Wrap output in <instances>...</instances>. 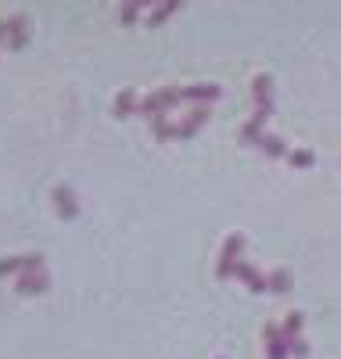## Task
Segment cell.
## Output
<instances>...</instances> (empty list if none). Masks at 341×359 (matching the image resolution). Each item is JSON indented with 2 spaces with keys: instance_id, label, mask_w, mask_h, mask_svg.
Segmentation results:
<instances>
[{
  "instance_id": "cell-4",
  "label": "cell",
  "mask_w": 341,
  "mask_h": 359,
  "mask_svg": "<svg viewBox=\"0 0 341 359\" xmlns=\"http://www.w3.org/2000/svg\"><path fill=\"white\" fill-rule=\"evenodd\" d=\"M262 345H266V359H291V345H288L284 331L276 323L262 327Z\"/></svg>"
},
{
  "instance_id": "cell-2",
  "label": "cell",
  "mask_w": 341,
  "mask_h": 359,
  "mask_svg": "<svg viewBox=\"0 0 341 359\" xmlns=\"http://www.w3.org/2000/svg\"><path fill=\"white\" fill-rule=\"evenodd\" d=\"M241 255H244V233H230L227 241H223V248H220L215 277H220V280H230V277H234V269H237V262H241Z\"/></svg>"
},
{
  "instance_id": "cell-14",
  "label": "cell",
  "mask_w": 341,
  "mask_h": 359,
  "mask_svg": "<svg viewBox=\"0 0 341 359\" xmlns=\"http://www.w3.org/2000/svg\"><path fill=\"white\" fill-rule=\"evenodd\" d=\"M180 11H183L180 0H166V4H151V11H147V25H162V22H169L173 15H180Z\"/></svg>"
},
{
  "instance_id": "cell-22",
  "label": "cell",
  "mask_w": 341,
  "mask_h": 359,
  "mask_svg": "<svg viewBox=\"0 0 341 359\" xmlns=\"http://www.w3.org/2000/svg\"><path fill=\"white\" fill-rule=\"evenodd\" d=\"M0 43H8V18H0Z\"/></svg>"
},
{
  "instance_id": "cell-20",
  "label": "cell",
  "mask_w": 341,
  "mask_h": 359,
  "mask_svg": "<svg viewBox=\"0 0 341 359\" xmlns=\"http://www.w3.org/2000/svg\"><path fill=\"white\" fill-rule=\"evenodd\" d=\"M288 162H291V169H309V165L316 162V155L309 151V147H295V151L288 155Z\"/></svg>"
},
{
  "instance_id": "cell-15",
  "label": "cell",
  "mask_w": 341,
  "mask_h": 359,
  "mask_svg": "<svg viewBox=\"0 0 341 359\" xmlns=\"http://www.w3.org/2000/svg\"><path fill=\"white\" fill-rule=\"evenodd\" d=\"M259 151L266 155V158H288L291 151H288V140H281V137H273V133H266L262 137V147Z\"/></svg>"
},
{
  "instance_id": "cell-1",
  "label": "cell",
  "mask_w": 341,
  "mask_h": 359,
  "mask_svg": "<svg viewBox=\"0 0 341 359\" xmlns=\"http://www.w3.org/2000/svg\"><path fill=\"white\" fill-rule=\"evenodd\" d=\"M183 101V86H176V83H169V86H159V90H151L147 97H140V111L137 115H144V118H162V115H169V108H176Z\"/></svg>"
},
{
  "instance_id": "cell-16",
  "label": "cell",
  "mask_w": 341,
  "mask_h": 359,
  "mask_svg": "<svg viewBox=\"0 0 341 359\" xmlns=\"http://www.w3.org/2000/svg\"><path fill=\"white\" fill-rule=\"evenodd\" d=\"M302 323H305V316H302V313H295V309H291V313L284 316V323H281V331H284V338H288V341L302 338Z\"/></svg>"
},
{
  "instance_id": "cell-13",
  "label": "cell",
  "mask_w": 341,
  "mask_h": 359,
  "mask_svg": "<svg viewBox=\"0 0 341 359\" xmlns=\"http://www.w3.org/2000/svg\"><path fill=\"white\" fill-rule=\"evenodd\" d=\"M115 118H130V115H137L140 111V97H137V90H119V94H115Z\"/></svg>"
},
{
  "instance_id": "cell-6",
  "label": "cell",
  "mask_w": 341,
  "mask_h": 359,
  "mask_svg": "<svg viewBox=\"0 0 341 359\" xmlns=\"http://www.w3.org/2000/svg\"><path fill=\"white\" fill-rule=\"evenodd\" d=\"M234 277L248 287V291H252V294H262V291H269V277L266 273H259V269L252 266V262H237V269H234Z\"/></svg>"
},
{
  "instance_id": "cell-12",
  "label": "cell",
  "mask_w": 341,
  "mask_h": 359,
  "mask_svg": "<svg viewBox=\"0 0 341 359\" xmlns=\"http://www.w3.org/2000/svg\"><path fill=\"white\" fill-rule=\"evenodd\" d=\"M29 22L25 15H8V47L11 50H22L25 43H29Z\"/></svg>"
},
{
  "instance_id": "cell-18",
  "label": "cell",
  "mask_w": 341,
  "mask_h": 359,
  "mask_svg": "<svg viewBox=\"0 0 341 359\" xmlns=\"http://www.w3.org/2000/svg\"><path fill=\"white\" fill-rule=\"evenodd\" d=\"M147 11H151V4H122V8H119V22H122V25H133V22H137L140 15H147Z\"/></svg>"
},
{
  "instance_id": "cell-19",
  "label": "cell",
  "mask_w": 341,
  "mask_h": 359,
  "mask_svg": "<svg viewBox=\"0 0 341 359\" xmlns=\"http://www.w3.org/2000/svg\"><path fill=\"white\" fill-rule=\"evenodd\" d=\"M151 130H154V137H159V140H176V123H169V115L154 118Z\"/></svg>"
},
{
  "instance_id": "cell-10",
  "label": "cell",
  "mask_w": 341,
  "mask_h": 359,
  "mask_svg": "<svg viewBox=\"0 0 341 359\" xmlns=\"http://www.w3.org/2000/svg\"><path fill=\"white\" fill-rule=\"evenodd\" d=\"M252 101H255V111L273 115V79L269 76H255L252 79Z\"/></svg>"
},
{
  "instance_id": "cell-7",
  "label": "cell",
  "mask_w": 341,
  "mask_h": 359,
  "mask_svg": "<svg viewBox=\"0 0 341 359\" xmlns=\"http://www.w3.org/2000/svg\"><path fill=\"white\" fill-rule=\"evenodd\" d=\"M220 97H223V90L215 83H191V86H183V101H194L198 108H208L212 101H220Z\"/></svg>"
},
{
  "instance_id": "cell-21",
  "label": "cell",
  "mask_w": 341,
  "mask_h": 359,
  "mask_svg": "<svg viewBox=\"0 0 341 359\" xmlns=\"http://www.w3.org/2000/svg\"><path fill=\"white\" fill-rule=\"evenodd\" d=\"M288 345H291V359H305V355H309L305 338H295V341H288Z\"/></svg>"
},
{
  "instance_id": "cell-11",
  "label": "cell",
  "mask_w": 341,
  "mask_h": 359,
  "mask_svg": "<svg viewBox=\"0 0 341 359\" xmlns=\"http://www.w3.org/2000/svg\"><path fill=\"white\" fill-rule=\"evenodd\" d=\"M208 118H212V111L208 108H194L191 115H183L180 118V123H176V140H187V137H194L205 123H208Z\"/></svg>"
},
{
  "instance_id": "cell-3",
  "label": "cell",
  "mask_w": 341,
  "mask_h": 359,
  "mask_svg": "<svg viewBox=\"0 0 341 359\" xmlns=\"http://www.w3.org/2000/svg\"><path fill=\"white\" fill-rule=\"evenodd\" d=\"M36 269H44V255L36 252H29V255H8V259H0V280L4 277H25V273H36Z\"/></svg>"
},
{
  "instance_id": "cell-5",
  "label": "cell",
  "mask_w": 341,
  "mask_h": 359,
  "mask_svg": "<svg viewBox=\"0 0 341 359\" xmlns=\"http://www.w3.org/2000/svg\"><path fill=\"white\" fill-rule=\"evenodd\" d=\"M51 201H54V208H58V216H61V219H76V216H79V198H76L72 187L58 184V187L51 191Z\"/></svg>"
},
{
  "instance_id": "cell-9",
  "label": "cell",
  "mask_w": 341,
  "mask_h": 359,
  "mask_svg": "<svg viewBox=\"0 0 341 359\" xmlns=\"http://www.w3.org/2000/svg\"><path fill=\"white\" fill-rule=\"evenodd\" d=\"M15 291L25 294V298H33V294H47L51 291V277H47V269H36V273H25L15 280Z\"/></svg>"
},
{
  "instance_id": "cell-8",
  "label": "cell",
  "mask_w": 341,
  "mask_h": 359,
  "mask_svg": "<svg viewBox=\"0 0 341 359\" xmlns=\"http://www.w3.org/2000/svg\"><path fill=\"white\" fill-rule=\"evenodd\" d=\"M266 123H269V115H266V111H255V115L241 126V144H244V147H262Z\"/></svg>"
},
{
  "instance_id": "cell-17",
  "label": "cell",
  "mask_w": 341,
  "mask_h": 359,
  "mask_svg": "<svg viewBox=\"0 0 341 359\" xmlns=\"http://www.w3.org/2000/svg\"><path fill=\"white\" fill-rule=\"evenodd\" d=\"M291 269H273V273H269V291H276V294H284V291H291Z\"/></svg>"
},
{
  "instance_id": "cell-23",
  "label": "cell",
  "mask_w": 341,
  "mask_h": 359,
  "mask_svg": "<svg viewBox=\"0 0 341 359\" xmlns=\"http://www.w3.org/2000/svg\"><path fill=\"white\" fill-rule=\"evenodd\" d=\"M215 359H223V355H215Z\"/></svg>"
}]
</instances>
